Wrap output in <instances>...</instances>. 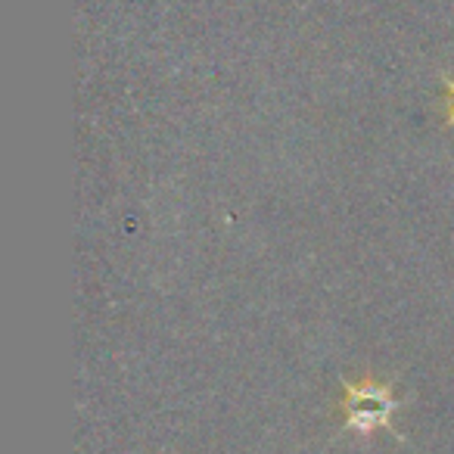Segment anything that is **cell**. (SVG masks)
<instances>
[{
	"mask_svg": "<svg viewBox=\"0 0 454 454\" xmlns=\"http://www.w3.org/2000/svg\"><path fill=\"white\" fill-rule=\"evenodd\" d=\"M445 115H448V125H454V82H448L445 90Z\"/></svg>",
	"mask_w": 454,
	"mask_h": 454,
	"instance_id": "7a4b0ae2",
	"label": "cell"
},
{
	"mask_svg": "<svg viewBox=\"0 0 454 454\" xmlns=\"http://www.w3.org/2000/svg\"><path fill=\"white\" fill-rule=\"evenodd\" d=\"M398 398L389 383L364 380V383H346L342 389V427L355 435H371L377 429H392V414Z\"/></svg>",
	"mask_w": 454,
	"mask_h": 454,
	"instance_id": "6da1fadb",
	"label": "cell"
}]
</instances>
